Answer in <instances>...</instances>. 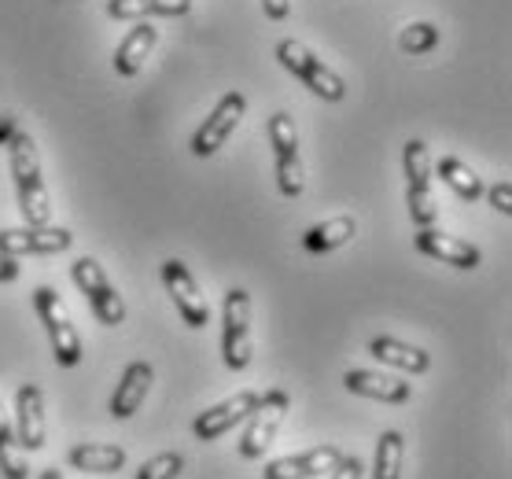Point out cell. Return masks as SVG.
Instances as JSON below:
<instances>
[{"label":"cell","instance_id":"cell-1","mask_svg":"<svg viewBox=\"0 0 512 479\" xmlns=\"http://www.w3.org/2000/svg\"><path fill=\"white\" fill-rule=\"evenodd\" d=\"M8 159H12V177L19 188V211L26 225L52 222V203H48L45 181H41V159L30 133H12L8 141Z\"/></svg>","mask_w":512,"mask_h":479},{"label":"cell","instance_id":"cell-2","mask_svg":"<svg viewBox=\"0 0 512 479\" xmlns=\"http://www.w3.org/2000/svg\"><path fill=\"white\" fill-rule=\"evenodd\" d=\"M277 59H280V67H284V71L295 74V78H299L310 93L321 96V100H328V104H339V100L347 96V85H343V78L328 67L325 59H317L314 52L303 45V41L284 37V41L277 45Z\"/></svg>","mask_w":512,"mask_h":479},{"label":"cell","instance_id":"cell-3","mask_svg":"<svg viewBox=\"0 0 512 479\" xmlns=\"http://www.w3.org/2000/svg\"><path fill=\"white\" fill-rule=\"evenodd\" d=\"M34 306H37V317H41V325L48 332V343H52V354H56V362L63 369H74V365L82 362V336H78V328L70 321V310L67 303L59 299L56 288H34Z\"/></svg>","mask_w":512,"mask_h":479},{"label":"cell","instance_id":"cell-4","mask_svg":"<svg viewBox=\"0 0 512 479\" xmlns=\"http://www.w3.org/2000/svg\"><path fill=\"white\" fill-rule=\"evenodd\" d=\"M269 148L277 159V185L288 199L303 196V159H299V129L288 111H277L269 118Z\"/></svg>","mask_w":512,"mask_h":479},{"label":"cell","instance_id":"cell-5","mask_svg":"<svg viewBox=\"0 0 512 479\" xmlns=\"http://www.w3.org/2000/svg\"><path fill=\"white\" fill-rule=\"evenodd\" d=\"M70 277H74V284L82 288V295L89 299V306H93V314L100 325L107 328H118L122 321H126V303H122V295L115 292V284L107 281L104 266L96 262V258H78L74 266H70Z\"/></svg>","mask_w":512,"mask_h":479},{"label":"cell","instance_id":"cell-6","mask_svg":"<svg viewBox=\"0 0 512 479\" xmlns=\"http://www.w3.org/2000/svg\"><path fill=\"white\" fill-rule=\"evenodd\" d=\"M402 166H406V207L409 218L417 229H431L435 225V196H431V163H428V144L424 141H406L402 148Z\"/></svg>","mask_w":512,"mask_h":479},{"label":"cell","instance_id":"cell-7","mask_svg":"<svg viewBox=\"0 0 512 479\" xmlns=\"http://www.w3.org/2000/svg\"><path fill=\"white\" fill-rule=\"evenodd\" d=\"M222 351L229 369H247L251 365V295L244 288L225 292L222 310Z\"/></svg>","mask_w":512,"mask_h":479},{"label":"cell","instance_id":"cell-8","mask_svg":"<svg viewBox=\"0 0 512 479\" xmlns=\"http://www.w3.org/2000/svg\"><path fill=\"white\" fill-rule=\"evenodd\" d=\"M288 406H291V398L284 395V391H266V395H258V406L251 409L247 432H244V439H240V454H244L247 461H258V457L273 446L280 424H284V417H288Z\"/></svg>","mask_w":512,"mask_h":479},{"label":"cell","instance_id":"cell-9","mask_svg":"<svg viewBox=\"0 0 512 479\" xmlns=\"http://www.w3.org/2000/svg\"><path fill=\"white\" fill-rule=\"evenodd\" d=\"M163 284H166V292H170V299H174L177 314H181V321H185L188 328L210 325L207 295L199 292L192 269H188L181 258H166V262H163Z\"/></svg>","mask_w":512,"mask_h":479},{"label":"cell","instance_id":"cell-10","mask_svg":"<svg viewBox=\"0 0 512 479\" xmlns=\"http://www.w3.org/2000/svg\"><path fill=\"white\" fill-rule=\"evenodd\" d=\"M244 115H247V96L244 93H225L222 100L214 104V111H210L207 122L196 129V137H192V155L207 159V155L218 152V148H222V144L236 133V126L244 122Z\"/></svg>","mask_w":512,"mask_h":479},{"label":"cell","instance_id":"cell-11","mask_svg":"<svg viewBox=\"0 0 512 479\" xmlns=\"http://www.w3.org/2000/svg\"><path fill=\"white\" fill-rule=\"evenodd\" d=\"M74 244L70 229L56 225H23V229H0V255H56Z\"/></svg>","mask_w":512,"mask_h":479},{"label":"cell","instance_id":"cell-12","mask_svg":"<svg viewBox=\"0 0 512 479\" xmlns=\"http://www.w3.org/2000/svg\"><path fill=\"white\" fill-rule=\"evenodd\" d=\"M255 406H258V391H236L233 398H225L218 406H210L207 413H199L196 424H192V432H196V439H203V443H214V439H222L225 432H233L240 421H247Z\"/></svg>","mask_w":512,"mask_h":479},{"label":"cell","instance_id":"cell-13","mask_svg":"<svg viewBox=\"0 0 512 479\" xmlns=\"http://www.w3.org/2000/svg\"><path fill=\"white\" fill-rule=\"evenodd\" d=\"M339 446H314V450H306L299 457H277V461H269L262 479H314V476H325L332 468L339 465Z\"/></svg>","mask_w":512,"mask_h":479},{"label":"cell","instance_id":"cell-14","mask_svg":"<svg viewBox=\"0 0 512 479\" xmlns=\"http://www.w3.org/2000/svg\"><path fill=\"white\" fill-rule=\"evenodd\" d=\"M343 387H347L350 395L376 398V402H387V406H402V402H409V395H413V387H409L402 376L369 373V369H350V373L343 376Z\"/></svg>","mask_w":512,"mask_h":479},{"label":"cell","instance_id":"cell-15","mask_svg":"<svg viewBox=\"0 0 512 479\" xmlns=\"http://www.w3.org/2000/svg\"><path fill=\"white\" fill-rule=\"evenodd\" d=\"M15 417H19V443L37 454L45 446V395L37 384H23L15 395Z\"/></svg>","mask_w":512,"mask_h":479},{"label":"cell","instance_id":"cell-16","mask_svg":"<svg viewBox=\"0 0 512 479\" xmlns=\"http://www.w3.org/2000/svg\"><path fill=\"white\" fill-rule=\"evenodd\" d=\"M155 373L148 362H129L122 380H118L115 395H111V417L115 421H129L133 413L140 409V402L148 398V387H152Z\"/></svg>","mask_w":512,"mask_h":479},{"label":"cell","instance_id":"cell-17","mask_svg":"<svg viewBox=\"0 0 512 479\" xmlns=\"http://www.w3.org/2000/svg\"><path fill=\"white\" fill-rule=\"evenodd\" d=\"M417 251L428 258H439V262H446V266H457V269H476L479 262H483L479 247L465 244V240H457V236L435 233V229H420Z\"/></svg>","mask_w":512,"mask_h":479},{"label":"cell","instance_id":"cell-18","mask_svg":"<svg viewBox=\"0 0 512 479\" xmlns=\"http://www.w3.org/2000/svg\"><path fill=\"white\" fill-rule=\"evenodd\" d=\"M155 41H159V30H155L152 23H137L133 30H129L122 41H118L115 48V71L122 74V78H133V74H140V67H144V59L152 56Z\"/></svg>","mask_w":512,"mask_h":479},{"label":"cell","instance_id":"cell-19","mask_svg":"<svg viewBox=\"0 0 512 479\" xmlns=\"http://www.w3.org/2000/svg\"><path fill=\"white\" fill-rule=\"evenodd\" d=\"M369 354H373L376 362L391 365V369H402V373H409V376H420L431 369L428 351H420L413 343H402V339H395V336H376L373 343H369Z\"/></svg>","mask_w":512,"mask_h":479},{"label":"cell","instance_id":"cell-20","mask_svg":"<svg viewBox=\"0 0 512 479\" xmlns=\"http://www.w3.org/2000/svg\"><path fill=\"white\" fill-rule=\"evenodd\" d=\"M192 12V0H107V15L111 19H152V15H163V19H174V15Z\"/></svg>","mask_w":512,"mask_h":479},{"label":"cell","instance_id":"cell-21","mask_svg":"<svg viewBox=\"0 0 512 479\" xmlns=\"http://www.w3.org/2000/svg\"><path fill=\"white\" fill-rule=\"evenodd\" d=\"M354 233H358V222H354L350 214H336V218L314 225V229L303 236V247L314 251V255H328V251H339L343 244H350Z\"/></svg>","mask_w":512,"mask_h":479},{"label":"cell","instance_id":"cell-22","mask_svg":"<svg viewBox=\"0 0 512 479\" xmlns=\"http://www.w3.org/2000/svg\"><path fill=\"white\" fill-rule=\"evenodd\" d=\"M67 457L78 472H96V476L118 472V468L126 465V450H122V446H107V443H78Z\"/></svg>","mask_w":512,"mask_h":479},{"label":"cell","instance_id":"cell-23","mask_svg":"<svg viewBox=\"0 0 512 479\" xmlns=\"http://www.w3.org/2000/svg\"><path fill=\"white\" fill-rule=\"evenodd\" d=\"M435 174L443 177V185H450L457 196L468 199V203H476V199L483 196V181H479V174L472 170V166L461 163V159H454V155H443L439 166H435Z\"/></svg>","mask_w":512,"mask_h":479},{"label":"cell","instance_id":"cell-24","mask_svg":"<svg viewBox=\"0 0 512 479\" xmlns=\"http://www.w3.org/2000/svg\"><path fill=\"white\" fill-rule=\"evenodd\" d=\"M402 457H406V439H402V432L380 435V439H376L373 479H402Z\"/></svg>","mask_w":512,"mask_h":479},{"label":"cell","instance_id":"cell-25","mask_svg":"<svg viewBox=\"0 0 512 479\" xmlns=\"http://www.w3.org/2000/svg\"><path fill=\"white\" fill-rule=\"evenodd\" d=\"M0 476L4 479H30V468H26L19 446H15L12 421L4 413V402H0Z\"/></svg>","mask_w":512,"mask_h":479},{"label":"cell","instance_id":"cell-26","mask_svg":"<svg viewBox=\"0 0 512 479\" xmlns=\"http://www.w3.org/2000/svg\"><path fill=\"white\" fill-rule=\"evenodd\" d=\"M439 45V30L431 23H409L402 34H398V48L406 52V56H424L431 48Z\"/></svg>","mask_w":512,"mask_h":479},{"label":"cell","instance_id":"cell-27","mask_svg":"<svg viewBox=\"0 0 512 479\" xmlns=\"http://www.w3.org/2000/svg\"><path fill=\"white\" fill-rule=\"evenodd\" d=\"M185 468V457L181 454H159L152 461H144L137 472V479H177Z\"/></svg>","mask_w":512,"mask_h":479},{"label":"cell","instance_id":"cell-28","mask_svg":"<svg viewBox=\"0 0 512 479\" xmlns=\"http://www.w3.org/2000/svg\"><path fill=\"white\" fill-rule=\"evenodd\" d=\"M490 196V207L501 214V218H509L512 214V181H498V185H490V188H483Z\"/></svg>","mask_w":512,"mask_h":479},{"label":"cell","instance_id":"cell-29","mask_svg":"<svg viewBox=\"0 0 512 479\" xmlns=\"http://www.w3.org/2000/svg\"><path fill=\"white\" fill-rule=\"evenodd\" d=\"M365 476V465L358 457H339V465L328 472V479H361Z\"/></svg>","mask_w":512,"mask_h":479},{"label":"cell","instance_id":"cell-30","mask_svg":"<svg viewBox=\"0 0 512 479\" xmlns=\"http://www.w3.org/2000/svg\"><path fill=\"white\" fill-rule=\"evenodd\" d=\"M262 12H266V19H273V23H280V19H288L291 0H262Z\"/></svg>","mask_w":512,"mask_h":479},{"label":"cell","instance_id":"cell-31","mask_svg":"<svg viewBox=\"0 0 512 479\" xmlns=\"http://www.w3.org/2000/svg\"><path fill=\"white\" fill-rule=\"evenodd\" d=\"M19 277V262L12 255H0V284H12Z\"/></svg>","mask_w":512,"mask_h":479},{"label":"cell","instance_id":"cell-32","mask_svg":"<svg viewBox=\"0 0 512 479\" xmlns=\"http://www.w3.org/2000/svg\"><path fill=\"white\" fill-rule=\"evenodd\" d=\"M12 133H15V122L4 118V122H0V141H12Z\"/></svg>","mask_w":512,"mask_h":479},{"label":"cell","instance_id":"cell-33","mask_svg":"<svg viewBox=\"0 0 512 479\" xmlns=\"http://www.w3.org/2000/svg\"><path fill=\"white\" fill-rule=\"evenodd\" d=\"M41 479H63V476H59V468H45V472H41Z\"/></svg>","mask_w":512,"mask_h":479}]
</instances>
